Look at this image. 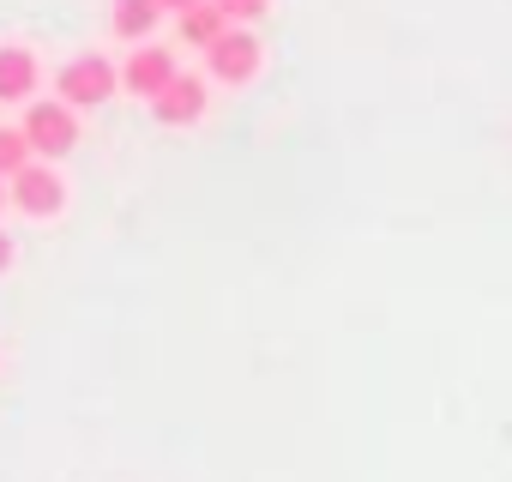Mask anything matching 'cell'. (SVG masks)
<instances>
[{
	"label": "cell",
	"mask_w": 512,
	"mask_h": 482,
	"mask_svg": "<svg viewBox=\"0 0 512 482\" xmlns=\"http://www.w3.org/2000/svg\"><path fill=\"white\" fill-rule=\"evenodd\" d=\"M193 7V0H163V13H187Z\"/></svg>",
	"instance_id": "cell-13"
},
{
	"label": "cell",
	"mask_w": 512,
	"mask_h": 482,
	"mask_svg": "<svg viewBox=\"0 0 512 482\" xmlns=\"http://www.w3.org/2000/svg\"><path fill=\"white\" fill-rule=\"evenodd\" d=\"M205 109H211V91H205V79L199 73H175L157 97H151V115L163 121V127H199L205 121Z\"/></svg>",
	"instance_id": "cell-6"
},
{
	"label": "cell",
	"mask_w": 512,
	"mask_h": 482,
	"mask_svg": "<svg viewBox=\"0 0 512 482\" xmlns=\"http://www.w3.org/2000/svg\"><path fill=\"white\" fill-rule=\"evenodd\" d=\"M7 211L31 217V223H55L67 211V175L49 157H31L13 181H7Z\"/></svg>",
	"instance_id": "cell-1"
},
{
	"label": "cell",
	"mask_w": 512,
	"mask_h": 482,
	"mask_svg": "<svg viewBox=\"0 0 512 482\" xmlns=\"http://www.w3.org/2000/svg\"><path fill=\"white\" fill-rule=\"evenodd\" d=\"M0 211H7V175H0Z\"/></svg>",
	"instance_id": "cell-14"
},
{
	"label": "cell",
	"mask_w": 512,
	"mask_h": 482,
	"mask_svg": "<svg viewBox=\"0 0 512 482\" xmlns=\"http://www.w3.org/2000/svg\"><path fill=\"white\" fill-rule=\"evenodd\" d=\"M115 91H121V61H109V55H97V49L61 61V73H55V97L73 103V109H103Z\"/></svg>",
	"instance_id": "cell-2"
},
{
	"label": "cell",
	"mask_w": 512,
	"mask_h": 482,
	"mask_svg": "<svg viewBox=\"0 0 512 482\" xmlns=\"http://www.w3.org/2000/svg\"><path fill=\"white\" fill-rule=\"evenodd\" d=\"M19 127H25L31 151H37V157H49V163L73 157V145H79V109H73V103H61V97H31Z\"/></svg>",
	"instance_id": "cell-3"
},
{
	"label": "cell",
	"mask_w": 512,
	"mask_h": 482,
	"mask_svg": "<svg viewBox=\"0 0 512 482\" xmlns=\"http://www.w3.org/2000/svg\"><path fill=\"white\" fill-rule=\"evenodd\" d=\"M163 0H109V25L121 43H151V31L163 25Z\"/></svg>",
	"instance_id": "cell-8"
},
{
	"label": "cell",
	"mask_w": 512,
	"mask_h": 482,
	"mask_svg": "<svg viewBox=\"0 0 512 482\" xmlns=\"http://www.w3.org/2000/svg\"><path fill=\"white\" fill-rule=\"evenodd\" d=\"M223 31H229V19H223V13L211 7V0H193L187 13H175V37H181L187 49H199V55H205V49H211V43H217Z\"/></svg>",
	"instance_id": "cell-9"
},
{
	"label": "cell",
	"mask_w": 512,
	"mask_h": 482,
	"mask_svg": "<svg viewBox=\"0 0 512 482\" xmlns=\"http://www.w3.org/2000/svg\"><path fill=\"white\" fill-rule=\"evenodd\" d=\"M211 7L229 19V25H260L272 13V0H211Z\"/></svg>",
	"instance_id": "cell-11"
},
{
	"label": "cell",
	"mask_w": 512,
	"mask_h": 482,
	"mask_svg": "<svg viewBox=\"0 0 512 482\" xmlns=\"http://www.w3.org/2000/svg\"><path fill=\"white\" fill-rule=\"evenodd\" d=\"M175 73H181L175 49H163V43H133V55L121 61V91H127V97H139V103H151Z\"/></svg>",
	"instance_id": "cell-5"
},
{
	"label": "cell",
	"mask_w": 512,
	"mask_h": 482,
	"mask_svg": "<svg viewBox=\"0 0 512 482\" xmlns=\"http://www.w3.org/2000/svg\"><path fill=\"white\" fill-rule=\"evenodd\" d=\"M260 67H266V49H260V37H253V25H229L205 49V73L217 85H253V79H260Z\"/></svg>",
	"instance_id": "cell-4"
},
{
	"label": "cell",
	"mask_w": 512,
	"mask_h": 482,
	"mask_svg": "<svg viewBox=\"0 0 512 482\" xmlns=\"http://www.w3.org/2000/svg\"><path fill=\"white\" fill-rule=\"evenodd\" d=\"M31 157H37V151H31V139H25V127H0V175L13 181Z\"/></svg>",
	"instance_id": "cell-10"
},
{
	"label": "cell",
	"mask_w": 512,
	"mask_h": 482,
	"mask_svg": "<svg viewBox=\"0 0 512 482\" xmlns=\"http://www.w3.org/2000/svg\"><path fill=\"white\" fill-rule=\"evenodd\" d=\"M13 266H19V241H13L7 229H0V278H7Z\"/></svg>",
	"instance_id": "cell-12"
},
{
	"label": "cell",
	"mask_w": 512,
	"mask_h": 482,
	"mask_svg": "<svg viewBox=\"0 0 512 482\" xmlns=\"http://www.w3.org/2000/svg\"><path fill=\"white\" fill-rule=\"evenodd\" d=\"M43 85V55L31 43H0V109H25Z\"/></svg>",
	"instance_id": "cell-7"
}]
</instances>
